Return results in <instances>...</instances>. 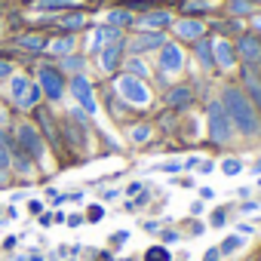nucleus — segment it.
Returning a JSON list of instances; mask_svg holds the SVG:
<instances>
[{"instance_id":"f03ea898","label":"nucleus","mask_w":261,"mask_h":261,"mask_svg":"<svg viewBox=\"0 0 261 261\" xmlns=\"http://www.w3.org/2000/svg\"><path fill=\"white\" fill-rule=\"evenodd\" d=\"M117 92L126 98V105H136V108H148V101H151V89L133 74H120L117 77Z\"/></svg>"},{"instance_id":"f3484780","label":"nucleus","mask_w":261,"mask_h":261,"mask_svg":"<svg viewBox=\"0 0 261 261\" xmlns=\"http://www.w3.org/2000/svg\"><path fill=\"white\" fill-rule=\"evenodd\" d=\"M246 92H249L246 98L252 101V108H258V111H261V83H258L249 71H246Z\"/></svg>"},{"instance_id":"a19ab883","label":"nucleus","mask_w":261,"mask_h":261,"mask_svg":"<svg viewBox=\"0 0 261 261\" xmlns=\"http://www.w3.org/2000/svg\"><path fill=\"white\" fill-rule=\"evenodd\" d=\"M197 166H200V172H212V163H209V160H203V163L197 160Z\"/></svg>"},{"instance_id":"9d476101","label":"nucleus","mask_w":261,"mask_h":261,"mask_svg":"<svg viewBox=\"0 0 261 261\" xmlns=\"http://www.w3.org/2000/svg\"><path fill=\"white\" fill-rule=\"evenodd\" d=\"M120 56H123V43H120V40H114V43L101 46V56H98V68L111 74V71L120 65Z\"/></svg>"},{"instance_id":"6e6552de","label":"nucleus","mask_w":261,"mask_h":261,"mask_svg":"<svg viewBox=\"0 0 261 261\" xmlns=\"http://www.w3.org/2000/svg\"><path fill=\"white\" fill-rule=\"evenodd\" d=\"M237 53H240V59L246 65H258L261 62V40L252 37V34H243L240 43H237Z\"/></svg>"},{"instance_id":"9b49d317","label":"nucleus","mask_w":261,"mask_h":261,"mask_svg":"<svg viewBox=\"0 0 261 261\" xmlns=\"http://www.w3.org/2000/svg\"><path fill=\"white\" fill-rule=\"evenodd\" d=\"M175 34H178L181 40H203L206 28H203V22H197V19H181V22H175Z\"/></svg>"},{"instance_id":"2f4dec72","label":"nucleus","mask_w":261,"mask_h":261,"mask_svg":"<svg viewBox=\"0 0 261 261\" xmlns=\"http://www.w3.org/2000/svg\"><path fill=\"white\" fill-rule=\"evenodd\" d=\"M86 218H89V221H101V218H105V209H101V206H89Z\"/></svg>"},{"instance_id":"1a4fd4ad","label":"nucleus","mask_w":261,"mask_h":261,"mask_svg":"<svg viewBox=\"0 0 261 261\" xmlns=\"http://www.w3.org/2000/svg\"><path fill=\"white\" fill-rule=\"evenodd\" d=\"M212 59H215L218 68L230 71V68L237 65V49H233L227 40H215V43H212Z\"/></svg>"},{"instance_id":"dca6fc26","label":"nucleus","mask_w":261,"mask_h":261,"mask_svg":"<svg viewBox=\"0 0 261 261\" xmlns=\"http://www.w3.org/2000/svg\"><path fill=\"white\" fill-rule=\"evenodd\" d=\"M28 86H31V80H28L25 74H13V80H10V95H13V98L22 105V98H25Z\"/></svg>"},{"instance_id":"72a5a7b5","label":"nucleus","mask_w":261,"mask_h":261,"mask_svg":"<svg viewBox=\"0 0 261 261\" xmlns=\"http://www.w3.org/2000/svg\"><path fill=\"white\" fill-rule=\"evenodd\" d=\"M16 166H19V172H28V169H31V163H28L22 154H16Z\"/></svg>"},{"instance_id":"4c0bfd02","label":"nucleus","mask_w":261,"mask_h":261,"mask_svg":"<svg viewBox=\"0 0 261 261\" xmlns=\"http://www.w3.org/2000/svg\"><path fill=\"white\" fill-rule=\"evenodd\" d=\"M129 68H133V71H136V74H145V65H142V62H139V59H136V62H129Z\"/></svg>"},{"instance_id":"412c9836","label":"nucleus","mask_w":261,"mask_h":261,"mask_svg":"<svg viewBox=\"0 0 261 261\" xmlns=\"http://www.w3.org/2000/svg\"><path fill=\"white\" fill-rule=\"evenodd\" d=\"M108 25H111V28L133 25V13H123V10H117V13H108Z\"/></svg>"},{"instance_id":"c756f323","label":"nucleus","mask_w":261,"mask_h":261,"mask_svg":"<svg viewBox=\"0 0 261 261\" xmlns=\"http://www.w3.org/2000/svg\"><path fill=\"white\" fill-rule=\"evenodd\" d=\"M65 68H71L74 74H80L83 71V59L80 56H65Z\"/></svg>"},{"instance_id":"79ce46f5","label":"nucleus","mask_w":261,"mask_h":261,"mask_svg":"<svg viewBox=\"0 0 261 261\" xmlns=\"http://www.w3.org/2000/svg\"><path fill=\"white\" fill-rule=\"evenodd\" d=\"M163 240H166V243H178V233H172V230H169V233H163Z\"/></svg>"},{"instance_id":"4468645a","label":"nucleus","mask_w":261,"mask_h":261,"mask_svg":"<svg viewBox=\"0 0 261 261\" xmlns=\"http://www.w3.org/2000/svg\"><path fill=\"white\" fill-rule=\"evenodd\" d=\"M117 37H120V31H117V28H111V25H105V28H98V31L92 34V49H101V46L114 43Z\"/></svg>"},{"instance_id":"7ed1b4c3","label":"nucleus","mask_w":261,"mask_h":261,"mask_svg":"<svg viewBox=\"0 0 261 261\" xmlns=\"http://www.w3.org/2000/svg\"><path fill=\"white\" fill-rule=\"evenodd\" d=\"M209 133H212V142H218V145L230 142V136H233V123H230V117H227L221 101L209 105Z\"/></svg>"},{"instance_id":"ea45409f","label":"nucleus","mask_w":261,"mask_h":261,"mask_svg":"<svg viewBox=\"0 0 261 261\" xmlns=\"http://www.w3.org/2000/svg\"><path fill=\"white\" fill-rule=\"evenodd\" d=\"M218 255H221V252H218V249H209V252H206V258H203V261H218Z\"/></svg>"},{"instance_id":"c03bdc74","label":"nucleus","mask_w":261,"mask_h":261,"mask_svg":"<svg viewBox=\"0 0 261 261\" xmlns=\"http://www.w3.org/2000/svg\"><path fill=\"white\" fill-rule=\"evenodd\" d=\"M123 261H129V258H123Z\"/></svg>"},{"instance_id":"f704fd0d","label":"nucleus","mask_w":261,"mask_h":261,"mask_svg":"<svg viewBox=\"0 0 261 261\" xmlns=\"http://www.w3.org/2000/svg\"><path fill=\"white\" fill-rule=\"evenodd\" d=\"M160 169H163V172H178V169H181V163H178V160H169V163H163Z\"/></svg>"},{"instance_id":"473e14b6","label":"nucleus","mask_w":261,"mask_h":261,"mask_svg":"<svg viewBox=\"0 0 261 261\" xmlns=\"http://www.w3.org/2000/svg\"><path fill=\"white\" fill-rule=\"evenodd\" d=\"M230 7H233V13H240V16H243V13H249V10H252V7H249V4H246V0H230Z\"/></svg>"},{"instance_id":"f8f14e48","label":"nucleus","mask_w":261,"mask_h":261,"mask_svg":"<svg viewBox=\"0 0 261 261\" xmlns=\"http://www.w3.org/2000/svg\"><path fill=\"white\" fill-rule=\"evenodd\" d=\"M163 43H166V40H163V34H157V31H154V34H142V37H139L133 46H129V49H133V53H148V49H160Z\"/></svg>"},{"instance_id":"aec40b11","label":"nucleus","mask_w":261,"mask_h":261,"mask_svg":"<svg viewBox=\"0 0 261 261\" xmlns=\"http://www.w3.org/2000/svg\"><path fill=\"white\" fill-rule=\"evenodd\" d=\"M40 95H43V89L37 86V83H31L28 86V92H25V98H22V105L19 108H37V101H40Z\"/></svg>"},{"instance_id":"58836bf2","label":"nucleus","mask_w":261,"mask_h":261,"mask_svg":"<svg viewBox=\"0 0 261 261\" xmlns=\"http://www.w3.org/2000/svg\"><path fill=\"white\" fill-rule=\"evenodd\" d=\"M68 224H71V227H80V224H83V215H71Z\"/></svg>"},{"instance_id":"e433bc0d","label":"nucleus","mask_w":261,"mask_h":261,"mask_svg":"<svg viewBox=\"0 0 261 261\" xmlns=\"http://www.w3.org/2000/svg\"><path fill=\"white\" fill-rule=\"evenodd\" d=\"M212 224H215V227H221V224H224V209H218V212L212 215Z\"/></svg>"},{"instance_id":"c9c22d12","label":"nucleus","mask_w":261,"mask_h":261,"mask_svg":"<svg viewBox=\"0 0 261 261\" xmlns=\"http://www.w3.org/2000/svg\"><path fill=\"white\" fill-rule=\"evenodd\" d=\"M4 77H13V65L10 62H0V80Z\"/></svg>"},{"instance_id":"7c9ffc66","label":"nucleus","mask_w":261,"mask_h":261,"mask_svg":"<svg viewBox=\"0 0 261 261\" xmlns=\"http://www.w3.org/2000/svg\"><path fill=\"white\" fill-rule=\"evenodd\" d=\"M62 28H71V31H74V28H83V16L77 13V16H68V19H62Z\"/></svg>"},{"instance_id":"5701e85b","label":"nucleus","mask_w":261,"mask_h":261,"mask_svg":"<svg viewBox=\"0 0 261 261\" xmlns=\"http://www.w3.org/2000/svg\"><path fill=\"white\" fill-rule=\"evenodd\" d=\"M145 261H169V252H166L163 246H151V249L145 252Z\"/></svg>"},{"instance_id":"423d86ee","label":"nucleus","mask_w":261,"mask_h":261,"mask_svg":"<svg viewBox=\"0 0 261 261\" xmlns=\"http://www.w3.org/2000/svg\"><path fill=\"white\" fill-rule=\"evenodd\" d=\"M19 145H22V151H28L34 160H43V142H40V136H37V129L34 126H19Z\"/></svg>"},{"instance_id":"6ab92c4d","label":"nucleus","mask_w":261,"mask_h":261,"mask_svg":"<svg viewBox=\"0 0 261 261\" xmlns=\"http://www.w3.org/2000/svg\"><path fill=\"white\" fill-rule=\"evenodd\" d=\"M62 7H77V0H37V10H43V13L62 10Z\"/></svg>"},{"instance_id":"a878e982","label":"nucleus","mask_w":261,"mask_h":261,"mask_svg":"<svg viewBox=\"0 0 261 261\" xmlns=\"http://www.w3.org/2000/svg\"><path fill=\"white\" fill-rule=\"evenodd\" d=\"M7 166H10V151H7V139H4V133H0V172H7Z\"/></svg>"},{"instance_id":"0eeeda50","label":"nucleus","mask_w":261,"mask_h":261,"mask_svg":"<svg viewBox=\"0 0 261 261\" xmlns=\"http://www.w3.org/2000/svg\"><path fill=\"white\" fill-rule=\"evenodd\" d=\"M181 65H185V53H181L175 43H163V46H160V68H163L166 74H178Z\"/></svg>"},{"instance_id":"39448f33","label":"nucleus","mask_w":261,"mask_h":261,"mask_svg":"<svg viewBox=\"0 0 261 261\" xmlns=\"http://www.w3.org/2000/svg\"><path fill=\"white\" fill-rule=\"evenodd\" d=\"M71 95H74V101L80 105V111H86V114H95V111H98L92 83H89L83 74H74V77H71Z\"/></svg>"},{"instance_id":"2eb2a0df","label":"nucleus","mask_w":261,"mask_h":261,"mask_svg":"<svg viewBox=\"0 0 261 261\" xmlns=\"http://www.w3.org/2000/svg\"><path fill=\"white\" fill-rule=\"evenodd\" d=\"M74 46H77V37H74V34H68V37L53 40V43H49V53H53V56H71V53H74Z\"/></svg>"},{"instance_id":"20e7f679","label":"nucleus","mask_w":261,"mask_h":261,"mask_svg":"<svg viewBox=\"0 0 261 261\" xmlns=\"http://www.w3.org/2000/svg\"><path fill=\"white\" fill-rule=\"evenodd\" d=\"M37 86L43 89V95H49L53 101H59V98H62V92H65V77H62V71H59V68L43 65V68L37 71Z\"/></svg>"},{"instance_id":"bb28decb","label":"nucleus","mask_w":261,"mask_h":261,"mask_svg":"<svg viewBox=\"0 0 261 261\" xmlns=\"http://www.w3.org/2000/svg\"><path fill=\"white\" fill-rule=\"evenodd\" d=\"M148 139H151V126H145V123H142V126H136V129H133V142H139V145H142V142H148Z\"/></svg>"},{"instance_id":"37998d69","label":"nucleus","mask_w":261,"mask_h":261,"mask_svg":"<svg viewBox=\"0 0 261 261\" xmlns=\"http://www.w3.org/2000/svg\"><path fill=\"white\" fill-rule=\"evenodd\" d=\"M255 172H261V160H258V163H255Z\"/></svg>"},{"instance_id":"ddd939ff","label":"nucleus","mask_w":261,"mask_h":261,"mask_svg":"<svg viewBox=\"0 0 261 261\" xmlns=\"http://www.w3.org/2000/svg\"><path fill=\"white\" fill-rule=\"evenodd\" d=\"M139 22H142V28H151V31H157V28H166V25H172V16H169V13H163V10H157V13H145Z\"/></svg>"},{"instance_id":"cd10ccee","label":"nucleus","mask_w":261,"mask_h":261,"mask_svg":"<svg viewBox=\"0 0 261 261\" xmlns=\"http://www.w3.org/2000/svg\"><path fill=\"white\" fill-rule=\"evenodd\" d=\"M19 46H25V49L37 53V49H43V40H40V37H22V40H19Z\"/></svg>"},{"instance_id":"f257e3e1","label":"nucleus","mask_w":261,"mask_h":261,"mask_svg":"<svg viewBox=\"0 0 261 261\" xmlns=\"http://www.w3.org/2000/svg\"><path fill=\"white\" fill-rule=\"evenodd\" d=\"M221 105H224V111H227V117H230L233 129H240L243 136H258V133H261L258 111L252 108V101H249L240 89L227 86V89H224V95H221Z\"/></svg>"},{"instance_id":"393cba45","label":"nucleus","mask_w":261,"mask_h":261,"mask_svg":"<svg viewBox=\"0 0 261 261\" xmlns=\"http://www.w3.org/2000/svg\"><path fill=\"white\" fill-rule=\"evenodd\" d=\"M240 246H243V237H227V240L221 243V249H218V252H224V255H230V252H237Z\"/></svg>"},{"instance_id":"4be33fe9","label":"nucleus","mask_w":261,"mask_h":261,"mask_svg":"<svg viewBox=\"0 0 261 261\" xmlns=\"http://www.w3.org/2000/svg\"><path fill=\"white\" fill-rule=\"evenodd\" d=\"M197 59L203 62V65H212L215 59H212V43L209 40H197Z\"/></svg>"},{"instance_id":"b1692460","label":"nucleus","mask_w":261,"mask_h":261,"mask_svg":"<svg viewBox=\"0 0 261 261\" xmlns=\"http://www.w3.org/2000/svg\"><path fill=\"white\" fill-rule=\"evenodd\" d=\"M221 172H224V175H240V172H243V163L230 157V160H224V163H221Z\"/></svg>"},{"instance_id":"c85d7f7f","label":"nucleus","mask_w":261,"mask_h":261,"mask_svg":"<svg viewBox=\"0 0 261 261\" xmlns=\"http://www.w3.org/2000/svg\"><path fill=\"white\" fill-rule=\"evenodd\" d=\"M203 10H209L206 0H188L185 4V13H203Z\"/></svg>"},{"instance_id":"a211bd4d","label":"nucleus","mask_w":261,"mask_h":261,"mask_svg":"<svg viewBox=\"0 0 261 261\" xmlns=\"http://www.w3.org/2000/svg\"><path fill=\"white\" fill-rule=\"evenodd\" d=\"M191 98H194V95H191L188 86H175V89L169 92V105H172V108H188Z\"/></svg>"}]
</instances>
